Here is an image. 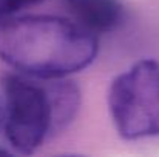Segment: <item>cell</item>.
<instances>
[{
    "instance_id": "1",
    "label": "cell",
    "mask_w": 159,
    "mask_h": 157,
    "mask_svg": "<svg viewBox=\"0 0 159 157\" xmlns=\"http://www.w3.org/2000/svg\"><path fill=\"white\" fill-rule=\"evenodd\" d=\"M98 36L54 15H0V59L22 74L66 77L98 55Z\"/></svg>"
},
{
    "instance_id": "2",
    "label": "cell",
    "mask_w": 159,
    "mask_h": 157,
    "mask_svg": "<svg viewBox=\"0 0 159 157\" xmlns=\"http://www.w3.org/2000/svg\"><path fill=\"white\" fill-rule=\"evenodd\" d=\"M3 129L19 154H33L54 133L65 128L80 103L79 88L66 77L40 79L8 74L2 80Z\"/></svg>"
},
{
    "instance_id": "3",
    "label": "cell",
    "mask_w": 159,
    "mask_h": 157,
    "mask_svg": "<svg viewBox=\"0 0 159 157\" xmlns=\"http://www.w3.org/2000/svg\"><path fill=\"white\" fill-rule=\"evenodd\" d=\"M108 108L120 137L127 140L159 136V62L144 59L110 85Z\"/></svg>"
},
{
    "instance_id": "4",
    "label": "cell",
    "mask_w": 159,
    "mask_h": 157,
    "mask_svg": "<svg viewBox=\"0 0 159 157\" xmlns=\"http://www.w3.org/2000/svg\"><path fill=\"white\" fill-rule=\"evenodd\" d=\"M65 6L73 20L94 36L116 29L124 19L119 0H65Z\"/></svg>"
},
{
    "instance_id": "5",
    "label": "cell",
    "mask_w": 159,
    "mask_h": 157,
    "mask_svg": "<svg viewBox=\"0 0 159 157\" xmlns=\"http://www.w3.org/2000/svg\"><path fill=\"white\" fill-rule=\"evenodd\" d=\"M43 0H0V15L19 14L22 9L37 5Z\"/></svg>"
},
{
    "instance_id": "6",
    "label": "cell",
    "mask_w": 159,
    "mask_h": 157,
    "mask_svg": "<svg viewBox=\"0 0 159 157\" xmlns=\"http://www.w3.org/2000/svg\"><path fill=\"white\" fill-rule=\"evenodd\" d=\"M3 120V111H2V108H0V122Z\"/></svg>"
}]
</instances>
